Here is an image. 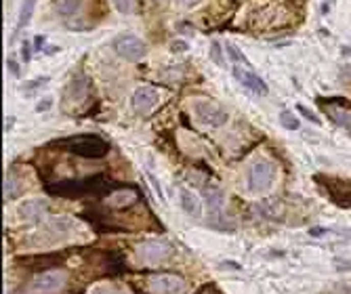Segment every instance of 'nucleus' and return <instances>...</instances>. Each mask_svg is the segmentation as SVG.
Segmentation results:
<instances>
[{"instance_id": "nucleus-1", "label": "nucleus", "mask_w": 351, "mask_h": 294, "mask_svg": "<svg viewBox=\"0 0 351 294\" xmlns=\"http://www.w3.org/2000/svg\"><path fill=\"white\" fill-rule=\"evenodd\" d=\"M55 145L63 147L65 151L74 153V155H80V158H91V160L103 158V155L110 151V143L103 141L97 135H74V137L57 141Z\"/></svg>"}, {"instance_id": "nucleus-2", "label": "nucleus", "mask_w": 351, "mask_h": 294, "mask_svg": "<svg viewBox=\"0 0 351 294\" xmlns=\"http://www.w3.org/2000/svg\"><path fill=\"white\" fill-rule=\"evenodd\" d=\"M204 202L208 208V225L215 229H234V225L225 223V194L217 185H206L204 187Z\"/></svg>"}, {"instance_id": "nucleus-3", "label": "nucleus", "mask_w": 351, "mask_h": 294, "mask_svg": "<svg viewBox=\"0 0 351 294\" xmlns=\"http://www.w3.org/2000/svg\"><path fill=\"white\" fill-rule=\"evenodd\" d=\"M275 164L271 160H257L250 168H248V177H246V185H248V192L250 194H267L269 189L273 187L275 181Z\"/></svg>"}, {"instance_id": "nucleus-4", "label": "nucleus", "mask_w": 351, "mask_h": 294, "mask_svg": "<svg viewBox=\"0 0 351 294\" xmlns=\"http://www.w3.org/2000/svg\"><path fill=\"white\" fill-rule=\"evenodd\" d=\"M76 231V223L67 221V219H55L46 223L44 227L34 233V239L28 242L30 246H51V244H57V242H61L63 237H69Z\"/></svg>"}, {"instance_id": "nucleus-5", "label": "nucleus", "mask_w": 351, "mask_h": 294, "mask_svg": "<svg viewBox=\"0 0 351 294\" xmlns=\"http://www.w3.org/2000/svg\"><path fill=\"white\" fill-rule=\"evenodd\" d=\"M191 112H194L196 120L204 126H210V128H221L230 122V114L227 110H223L221 105L213 101H206V99H198L191 103Z\"/></svg>"}, {"instance_id": "nucleus-6", "label": "nucleus", "mask_w": 351, "mask_h": 294, "mask_svg": "<svg viewBox=\"0 0 351 294\" xmlns=\"http://www.w3.org/2000/svg\"><path fill=\"white\" fill-rule=\"evenodd\" d=\"M112 48L116 50L118 57L131 63L141 61L147 53V44L139 36H135V34H120V36H116L112 42Z\"/></svg>"}, {"instance_id": "nucleus-7", "label": "nucleus", "mask_w": 351, "mask_h": 294, "mask_svg": "<svg viewBox=\"0 0 351 294\" xmlns=\"http://www.w3.org/2000/svg\"><path fill=\"white\" fill-rule=\"evenodd\" d=\"M172 252V246L164 239H147V242H141L137 248H135V256L139 263L143 265H158L166 261Z\"/></svg>"}, {"instance_id": "nucleus-8", "label": "nucleus", "mask_w": 351, "mask_h": 294, "mask_svg": "<svg viewBox=\"0 0 351 294\" xmlns=\"http://www.w3.org/2000/svg\"><path fill=\"white\" fill-rule=\"evenodd\" d=\"M318 183H324L326 194L339 206H351V179H337V177H315Z\"/></svg>"}, {"instance_id": "nucleus-9", "label": "nucleus", "mask_w": 351, "mask_h": 294, "mask_svg": "<svg viewBox=\"0 0 351 294\" xmlns=\"http://www.w3.org/2000/svg\"><path fill=\"white\" fill-rule=\"evenodd\" d=\"M65 284V273L63 271H46L40 273L36 280L32 282L28 294H55Z\"/></svg>"}, {"instance_id": "nucleus-10", "label": "nucleus", "mask_w": 351, "mask_h": 294, "mask_svg": "<svg viewBox=\"0 0 351 294\" xmlns=\"http://www.w3.org/2000/svg\"><path fill=\"white\" fill-rule=\"evenodd\" d=\"M147 286L154 294H187V282L177 275H154Z\"/></svg>"}, {"instance_id": "nucleus-11", "label": "nucleus", "mask_w": 351, "mask_h": 294, "mask_svg": "<svg viewBox=\"0 0 351 294\" xmlns=\"http://www.w3.org/2000/svg\"><path fill=\"white\" fill-rule=\"evenodd\" d=\"M160 101V93L154 86H139L131 97V108L135 114L145 116L152 112V108H156V103Z\"/></svg>"}, {"instance_id": "nucleus-12", "label": "nucleus", "mask_w": 351, "mask_h": 294, "mask_svg": "<svg viewBox=\"0 0 351 294\" xmlns=\"http://www.w3.org/2000/svg\"><path fill=\"white\" fill-rule=\"evenodd\" d=\"M232 74H234V78L244 86V89L253 91L255 95L265 97V95L269 93L265 80H263L261 76H257L253 70H248V67H238V65H236V67H232Z\"/></svg>"}, {"instance_id": "nucleus-13", "label": "nucleus", "mask_w": 351, "mask_h": 294, "mask_svg": "<svg viewBox=\"0 0 351 294\" xmlns=\"http://www.w3.org/2000/svg\"><path fill=\"white\" fill-rule=\"evenodd\" d=\"M324 112L328 114V118H330L335 124H339L341 128H345L347 132H351V108L328 103V105H324Z\"/></svg>"}, {"instance_id": "nucleus-14", "label": "nucleus", "mask_w": 351, "mask_h": 294, "mask_svg": "<svg viewBox=\"0 0 351 294\" xmlns=\"http://www.w3.org/2000/svg\"><path fill=\"white\" fill-rule=\"evenodd\" d=\"M179 198H181V208L185 210L187 217H191V219H200L202 217V202H200V198L194 192H189V189L181 187L179 189Z\"/></svg>"}, {"instance_id": "nucleus-15", "label": "nucleus", "mask_w": 351, "mask_h": 294, "mask_svg": "<svg viewBox=\"0 0 351 294\" xmlns=\"http://www.w3.org/2000/svg\"><path fill=\"white\" fill-rule=\"evenodd\" d=\"M19 215L30 223H40L46 215V204L42 200H30L19 206Z\"/></svg>"}, {"instance_id": "nucleus-16", "label": "nucleus", "mask_w": 351, "mask_h": 294, "mask_svg": "<svg viewBox=\"0 0 351 294\" xmlns=\"http://www.w3.org/2000/svg\"><path fill=\"white\" fill-rule=\"evenodd\" d=\"M86 93H89V82H86L84 76H76L72 82L67 84L65 99L72 101V103H80V101L86 99Z\"/></svg>"}, {"instance_id": "nucleus-17", "label": "nucleus", "mask_w": 351, "mask_h": 294, "mask_svg": "<svg viewBox=\"0 0 351 294\" xmlns=\"http://www.w3.org/2000/svg\"><path fill=\"white\" fill-rule=\"evenodd\" d=\"M34 7H36V0H23L21 3V11H19V19H17V25L13 30V36H11V44L17 40V36H19V32L30 23L32 19V13H34Z\"/></svg>"}, {"instance_id": "nucleus-18", "label": "nucleus", "mask_w": 351, "mask_h": 294, "mask_svg": "<svg viewBox=\"0 0 351 294\" xmlns=\"http://www.w3.org/2000/svg\"><path fill=\"white\" fill-rule=\"evenodd\" d=\"M23 192V187L21 183L17 181V177L13 175V172H7V177H5V200H15V198H19Z\"/></svg>"}, {"instance_id": "nucleus-19", "label": "nucleus", "mask_w": 351, "mask_h": 294, "mask_svg": "<svg viewBox=\"0 0 351 294\" xmlns=\"http://www.w3.org/2000/svg\"><path fill=\"white\" fill-rule=\"evenodd\" d=\"M82 0H55V11L63 17H72L80 11Z\"/></svg>"}, {"instance_id": "nucleus-20", "label": "nucleus", "mask_w": 351, "mask_h": 294, "mask_svg": "<svg viewBox=\"0 0 351 294\" xmlns=\"http://www.w3.org/2000/svg\"><path fill=\"white\" fill-rule=\"evenodd\" d=\"M225 53H227V57H230L236 65L240 63V65H246L248 67V70H253V63L246 59V55H244L242 53V50L236 46V44H232V42H225Z\"/></svg>"}, {"instance_id": "nucleus-21", "label": "nucleus", "mask_w": 351, "mask_h": 294, "mask_svg": "<svg viewBox=\"0 0 351 294\" xmlns=\"http://www.w3.org/2000/svg\"><path fill=\"white\" fill-rule=\"evenodd\" d=\"M110 202L114 204V206H129L131 202H135V192L133 189H122V192H116L112 198H110Z\"/></svg>"}, {"instance_id": "nucleus-22", "label": "nucleus", "mask_w": 351, "mask_h": 294, "mask_svg": "<svg viewBox=\"0 0 351 294\" xmlns=\"http://www.w3.org/2000/svg\"><path fill=\"white\" fill-rule=\"evenodd\" d=\"M112 5L118 13L122 15H133L137 11V5H135V0H112Z\"/></svg>"}, {"instance_id": "nucleus-23", "label": "nucleus", "mask_w": 351, "mask_h": 294, "mask_svg": "<svg viewBox=\"0 0 351 294\" xmlns=\"http://www.w3.org/2000/svg\"><path fill=\"white\" fill-rule=\"evenodd\" d=\"M280 124H282L284 128H288V130H296L299 128V118H296L294 114H290V112H282L280 114Z\"/></svg>"}, {"instance_id": "nucleus-24", "label": "nucleus", "mask_w": 351, "mask_h": 294, "mask_svg": "<svg viewBox=\"0 0 351 294\" xmlns=\"http://www.w3.org/2000/svg\"><path fill=\"white\" fill-rule=\"evenodd\" d=\"M221 53H223V50H221V44H219L217 40H213V42H210V59H213L217 65H225V63H223V57H221Z\"/></svg>"}, {"instance_id": "nucleus-25", "label": "nucleus", "mask_w": 351, "mask_h": 294, "mask_svg": "<svg viewBox=\"0 0 351 294\" xmlns=\"http://www.w3.org/2000/svg\"><path fill=\"white\" fill-rule=\"evenodd\" d=\"M299 114H303V116H305V118L309 120V122H313V124H318V126L322 124V120H320L318 116H315L313 112H309V110H307L305 105H299Z\"/></svg>"}, {"instance_id": "nucleus-26", "label": "nucleus", "mask_w": 351, "mask_h": 294, "mask_svg": "<svg viewBox=\"0 0 351 294\" xmlns=\"http://www.w3.org/2000/svg\"><path fill=\"white\" fill-rule=\"evenodd\" d=\"M170 50H172V53H185V50H189V44L185 40H172L170 42Z\"/></svg>"}, {"instance_id": "nucleus-27", "label": "nucleus", "mask_w": 351, "mask_h": 294, "mask_svg": "<svg viewBox=\"0 0 351 294\" xmlns=\"http://www.w3.org/2000/svg\"><path fill=\"white\" fill-rule=\"evenodd\" d=\"M44 82H48V76H40V78H36V80L28 82V84L23 86V91H26V93H30V91H34V89H38V86H40V84H44Z\"/></svg>"}, {"instance_id": "nucleus-28", "label": "nucleus", "mask_w": 351, "mask_h": 294, "mask_svg": "<svg viewBox=\"0 0 351 294\" xmlns=\"http://www.w3.org/2000/svg\"><path fill=\"white\" fill-rule=\"evenodd\" d=\"M32 50H34V48H32V46H30V42L26 40V42L21 44V61H23V63H30V59H32Z\"/></svg>"}, {"instance_id": "nucleus-29", "label": "nucleus", "mask_w": 351, "mask_h": 294, "mask_svg": "<svg viewBox=\"0 0 351 294\" xmlns=\"http://www.w3.org/2000/svg\"><path fill=\"white\" fill-rule=\"evenodd\" d=\"M7 67H9V72H11L15 78H19V76H21V72H19V63H17L13 57H9V59H7Z\"/></svg>"}, {"instance_id": "nucleus-30", "label": "nucleus", "mask_w": 351, "mask_h": 294, "mask_svg": "<svg viewBox=\"0 0 351 294\" xmlns=\"http://www.w3.org/2000/svg\"><path fill=\"white\" fill-rule=\"evenodd\" d=\"M147 177H149V181H152V185H154V189H156L158 198H160V202H166V200H164V194H162V187H160V183H158V179L152 175V172H147Z\"/></svg>"}, {"instance_id": "nucleus-31", "label": "nucleus", "mask_w": 351, "mask_h": 294, "mask_svg": "<svg viewBox=\"0 0 351 294\" xmlns=\"http://www.w3.org/2000/svg\"><path fill=\"white\" fill-rule=\"evenodd\" d=\"M51 108H53V99L46 97V99H42L38 105H36V112H46V110H51Z\"/></svg>"}, {"instance_id": "nucleus-32", "label": "nucleus", "mask_w": 351, "mask_h": 294, "mask_svg": "<svg viewBox=\"0 0 351 294\" xmlns=\"http://www.w3.org/2000/svg\"><path fill=\"white\" fill-rule=\"evenodd\" d=\"M44 42H46V36H36L34 38V50H42Z\"/></svg>"}, {"instance_id": "nucleus-33", "label": "nucleus", "mask_w": 351, "mask_h": 294, "mask_svg": "<svg viewBox=\"0 0 351 294\" xmlns=\"http://www.w3.org/2000/svg\"><path fill=\"white\" fill-rule=\"evenodd\" d=\"M174 3H179V5H183V7H194V5L200 3V0H174Z\"/></svg>"}, {"instance_id": "nucleus-34", "label": "nucleus", "mask_w": 351, "mask_h": 294, "mask_svg": "<svg viewBox=\"0 0 351 294\" xmlns=\"http://www.w3.org/2000/svg\"><path fill=\"white\" fill-rule=\"evenodd\" d=\"M324 231H326V229H322V227H313V229H311L309 233H311V235H315V237H318V235H322Z\"/></svg>"}, {"instance_id": "nucleus-35", "label": "nucleus", "mask_w": 351, "mask_h": 294, "mask_svg": "<svg viewBox=\"0 0 351 294\" xmlns=\"http://www.w3.org/2000/svg\"><path fill=\"white\" fill-rule=\"evenodd\" d=\"M57 50H59L57 46H48V48H46V55H53V53H57Z\"/></svg>"}, {"instance_id": "nucleus-36", "label": "nucleus", "mask_w": 351, "mask_h": 294, "mask_svg": "<svg viewBox=\"0 0 351 294\" xmlns=\"http://www.w3.org/2000/svg\"><path fill=\"white\" fill-rule=\"evenodd\" d=\"M202 294H215V292H210V290H206V292H202Z\"/></svg>"}]
</instances>
